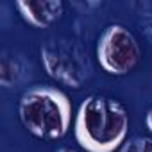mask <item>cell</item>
Segmentation results:
<instances>
[{
  "label": "cell",
  "instance_id": "obj_1",
  "mask_svg": "<svg viewBox=\"0 0 152 152\" xmlns=\"http://www.w3.org/2000/svg\"><path fill=\"white\" fill-rule=\"evenodd\" d=\"M73 132L86 152H115L127 141L129 113L113 97L90 95L77 109Z\"/></svg>",
  "mask_w": 152,
  "mask_h": 152
},
{
  "label": "cell",
  "instance_id": "obj_2",
  "mask_svg": "<svg viewBox=\"0 0 152 152\" xmlns=\"http://www.w3.org/2000/svg\"><path fill=\"white\" fill-rule=\"evenodd\" d=\"M18 118L32 136L59 140L72 125V102L64 91L54 86L36 84L22 93Z\"/></svg>",
  "mask_w": 152,
  "mask_h": 152
},
{
  "label": "cell",
  "instance_id": "obj_3",
  "mask_svg": "<svg viewBox=\"0 0 152 152\" xmlns=\"http://www.w3.org/2000/svg\"><path fill=\"white\" fill-rule=\"evenodd\" d=\"M43 70L63 86L79 90L93 73L86 48L70 38H50L39 47Z\"/></svg>",
  "mask_w": 152,
  "mask_h": 152
},
{
  "label": "cell",
  "instance_id": "obj_4",
  "mask_svg": "<svg viewBox=\"0 0 152 152\" xmlns=\"http://www.w3.org/2000/svg\"><path fill=\"white\" fill-rule=\"evenodd\" d=\"M95 52L100 68L115 77L131 73L141 61L140 41L122 23H111L100 32Z\"/></svg>",
  "mask_w": 152,
  "mask_h": 152
},
{
  "label": "cell",
  "instance_id": "obj_5",
  "mask_svg": "<svg viewBox=\"0 0 152 152\" xmlns=\"http://www.w3.org/2000/svg\"><path fill=\"white\" fill-rule=\"evenodd\" d=\"M16 9L20 11L22 18L36 29L50 27L64 13L61 0H18Z\"/></svg>",
  "mask_w": 152,
  "mask_h": 152
},
{
  "label": "cell",
  "instance_id": "obj_6",
  "mask_svg": "<svg viewBox=\"0 0 152 152\" xmlns=\"http://www.w3.org/2000/svg\"><path fill=\"white\" fill-rule=\"evenodd\" d=\"M29 68H31L29 63L22 56L2 52V57H0V84L4 88L16 86L27 77Z\"/></svg>",
  "mask_w": 152,
  "mask_h": 152
},
{
  "label": "cell",
  "instance_id": "obj_7",
  "mask_svg": "<svg viewBox=\"0 0 152 152\" xmlns=\"http://www.w3.org/2000/svg\"><path fill=\"white\" fill-rule=\"evenodd\" d=\"M120 152H152V138L134 136L122 145Z\"/></svg>",
  "mask_w": 152,
  "mask_h": 152
},
{
  "label": "cell",
  "instance_id": "obj_8",
  "mask_svg": "<svg viewBox=\"0 0 152 152\" xmlns=\"http://www.w3.org/2000/svg\"><path fill=\"white\" fill-rule=\"evenodd\" d=\"M140 23H141V32H143V36L152 43V13H143Z\"/></svg>",
  "mask_w": 152,
  "mask_h": 152
},
{
  "label": "cell",
  "instance_id": "obj_9",
  "mask_svg": "<svg viewBox=\"0 0 152 152\" xmlns=\"http://www.w3.org/2000/svg\"><path fill=\"white\" fill-rule=\"evenodd\" d=\"M57 152H79V150H75V148H70V147H61Z\"/></svg>",
  "mask_w": 152,
  "mask_h": 152
}]
</instances>
